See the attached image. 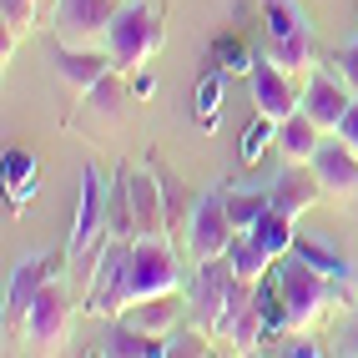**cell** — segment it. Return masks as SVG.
<instances>
[{
	"instance_id": "17",
	"label": "cell",
	"mask_w": 358,
	"mask_h": 358,
	"mask_svg": "<svg viewBox=\"0 0 358 358\" xmlns=\"http://www.w3.org/2000/svg\"><path fill=\"white\" fill-rule=\"evenodd\" d=\"M122 323L141 328V333H152V338H172V328L187 323V293H157V298H141L131 303Z\"/></svg>"
},
{
	"instance_id": "15",
	"label": "cell",
	"mask_w": 358,
	"mask_h": 358,
	"mask_svg": "<svg viewBox=\"0 0 358 358\" xmlns=\"http://www.w3.org/2000/svg\"><path fill=\"white\" fill-rule=\"evenodd\" d=\"M268 197H273L278 212L303 217V212L313 207L318 197H328V192H323V182H318V172H313L308 162H282V172L268 182Z\"/></svg>"
},
{
	"instance_id": "10",
	"label": "cell",
	"mask_w": 358,
	"mask_h": 358,
	"mask_svg": "<svg viewBox=\"0 0 358 358\" xmlns=\"http://www.w3.org/2000/svg\"><path fill=\"white\" fill-rule=\"evenodd\" d=\"M248 81H252V106H257V116H268V122H278V127L303 106V81L288 76V71H282L268 51L252 56Z\"/></svg>"
},
{
	"instance_id": "30",
	"label": "cell",
	"mask_w": 358,
	"mask_h": 358,
	"mask_svg": "<svg viewBox=\"0 0 358 358\" xmlns=\"http://www.w3.org/2000/svg\"><path fill=\"white\" fill-rule=\"evenodd\" d=\"M127 101H131V86L122 81V71H111V76H106L96 91H91V96H86V106H91V111H106V116H116Z\"/></svg>"
},
{
	"instance_id": "13",
	"label": "cell",
	"mask_w": 358,
	"mask_h": 358,
	"mask_svg": "<svg viewBox=\"0 0 358 358\" xmlns=\"http://www.w3.org/2000/svg\"><path fill=\"white\" fill-rule=\"evenodd\" d=\"M122 0H61L56 6V41L61 45H106V26Z\"/></svg>"
},
{
	"instance_id": "36",
	"label": "cell",
	"mask_w": 358,
	"mask_h": 358,
	"mask_svg": "<svg viewBox=\"0 0 358 358\" xmlns=\"http://www.w3.org/2000/svg\"><path fill=\"white\" fill-rule=\"evenodd\" d=\"M36 6H41V10H56V6H61V0H36Z\"/></svg>"
},
{
	"instance_id": "26",
	"label": "cell",
	"mask_w": 358,
	"mask_h": 358,
	"mask_svg": "<svg viewBox=\"0 0 358 358\" xmlns=\"http://www.w3.org/2000/svg\"><path fill=\"white\" fill-rule=\"evenodd\" d=\"M273 207V197H268V187H227V212H232V222H237V232H248L262 212Z\"/></svg>"
},
{
	"instance_id": "21",
	"label": "cell",
	"mask_w": 358,
	"mask_h": 358,
	"mask_svg": "<svg viewBox=\"0 0 358 358\" xmlns=\"http://www.w3.org/2000/svg\"><path fill=\"white\" fill-rule=\"evenodd\" d=\"M0 177H6L10 217H15V212L36 197V157H31V152H20V147H10V152H6V162H0Z\"/></svg>"
},
{
	"instance_id": "25",
	"label": "cell",
	"mask_w": 358,
	"mask_h": 358,
	"mask_svg": "<svg viewBox=\"0 0 358 358\" xmlns=\"http://www.w3.org/2000/svg\"><path fill=\"white\" fill-rule=\"evenodd\" d=\"M227 257H232V268H237V278H243V282H262V278H268V268L278 262L252 232H237L232 248H227Z\"/></svg>"
},
{
	"instance_id": "33",
	"label": "cell",
	"mask_w": 358,
	"mask_h": 358,
	"mask_svg": "<svg viewBox=\"0 0 358 358\" xmlns=\"http://www.w3.org/2000/svg\"><path fill=\"white\" fill-rule=\"evenodd\" d=\"M131 96L136 101H152L157 96V76H152V71H131Z\"/></svg>"
},
{
	"instance_id": "31",
	"label": "cell",
	"mask_w": 358,
	"mask_h": 358,
	"mask_svg": "<svg viewBox=\"0 0 358 358\" xmlns=\"http://www.w3.org/2000/svg\"><path fill=\"white\" fill-rule=\"evenodd\" d=\"M333 76H338L348 91H353V96H358V36L343 45V51L338 56H333Z\"/></svg>"
},
{
	"instance_id": "19",
	"label": "cell",
	"mask_w": 358,
	"mask_h": 358,
	"mask_svg": "<svg viewBox=\"0 0 358 358\" xmlns=\"http://www.w3.org/2000/svg\"><path fill=\"white\" fill-rule=\"evenodd\" d=\"M323 136H328V131H323L313 116L298 106L288 122L278 127V157H282V162H313V157H318V147H323Z\"/></svg>"
},
{
	"instance_id": "27",
	"label": "cell",
	"mask_w": 358,
	"mask_h": 358,
	"mask_svg": "<svg viewBox=\"0 0 358 358\" xmlns=\"http://www.w3.org/2000/svg\"><path fill=\"white\" fill-rule=\"evenodd\" d=\"M268 147H278V122H268V116H257V122H252V127L243 131V141H237V162H243V166H257Z\"/></svg>"
},
{
	"instance_id": "35",
	"label": "cell",
	"mask_w": 358,
	"mask_h": 358,
	"mask_svg": "<svg viewBox=\"0 0 358 358\" xmlns=\"http://www.w3.org/2000/svg\"><path fill=\"white\" fill-rule=\"evenodd\" d=\"M338 353H348V358H358V318L338 333Z\"/></svg>"
},
{
	"instance_id": "23",
	"label": "cell",
	"mask_w": 358,
	"mask_h": 358,
	"mask_svg": "<svg viewBox=\"0 0 358 358\" xmlns=\"http://www.w3.org/2000/svg\"><path fill=\"white\" fill-rule=\"evenodd\" d=\"M36 15H41L36 0H0V51H6V61H10L15 45L31 36Z\"/></svg>"
},
{
	"instance_id": "5",
	"label": "cell",
	"mask_w": 358,
	"mask_h": 358,
	"mask_svg": "<svg viewBox=\"0 0 358 358\" xmlns=\"http://www.w3.org/2000/svg\"><path fill=\"white\" fill-rule=\"evenodd\" d=\"M262 6V20H268V51L288 76L308 81L318 71V45H313V26H308V15L298 10V0H257Z\"/></svg>"
},
{
	"instance_id": "8",
	"label": "cell",
	"mask_w": 358,
	"mask_h": 358,
	"mask_svg": "<svg viewBox=\"0 0 358 358\" xmlns=\"http://www.w3.org/2000/svg\"><path fill=\"white\" fill-rule=\"evenodd\" d=\"M61 268H71L66 252H31L20 257L10 268V282H6V343L20 338V323H26V308L36 303V293L45 288V282H56Z\"/></svg>"
},
{
	"instance_id": "6",
	"label": "cell",
	"mask_w": 358,
	"mask_h": 358,
	"mask_svg": "<svg viewBox=\"0 0 358 358\" xmlns=\"http://www.w3.org/2000/svg\"><path fill=\"white\" fill-rule=\"evenodd\" d=\"M162 20L152 6H141V0H122L106 26V56L111 66L122 71V76H131V71H147L152 56L162 51Z\"/></svg>"
},
{
	"instance_id": "14",
	"label": "cell",
	"mask_w": 358,
	"mask_h": 358,
	"mask_svg": "<svg viewBox=\"0 0 358 358\" xmlns=\"http://www.w3.org/2000/svg\"><path fill=\"white\" fill-rule=\"evenodd\" d=\"M308 166L318 172V182H323V192H328V197H338V202H353V197H358V152L348 147L338 131H328V136H323L318 157L308 162Z\"/></svg>"
},
{
	"instance_id": "4",
	"label": "cell",
	"mask_w": 358,
	"mask_h": 358,
	"mask_svg": "<svg viewBox=\"0 0 358 358\" xmlns=\"http://www.w3.org/2000/svg\"><path fill=\"white\" fill-rule=\"evenodd\" d=\"M111 248V197H106V182L96 166L81 172V197H76V222H71V243H66V257L81 278L96 273L101 252Z\"/></svg>"
},
{
	"instance_id": "24",
	"label": "cell",
	"mask_w": 358,
	"mask_h": 358,
	"mask_svg": "<svg viewBox=\"0 0 358 358\" xmlns=\"http://www.w3.org/2000/svg\"><path fill=\"white\" fill-rule=\"evenodd\" d=\"M262 248H268L273 257H282V252H293V243H298V217H288V212H278V207H268L262 217L248 227Z\"/></svg>"
},
{
	"instance_id": "28",
	"label": "cell",
	"mask_w": 358,
	"mask_h": 358,
	"mask_svg": "<svg viewBox=\"0 0 358 358\" xmlns=\"http://www.w3.org/2000/svg\"><path fill=\"white\" fill-rule=\"evenodd\" d=\"M212 343H217V338L202 333L192 318H187V323L172 328V338H166V358H197V353H212Z\"/></svg>"
},
{
	"instance_id": "29",
	"label": "cell",
	"mask_w": 358,
	"mask_h": 358,
	"mask_svg": "<svg viewBox=\"0 0 358 358\" xmlns=\"http://www.w3.org/2000/svg\"><path fill=\"white\" fill-rule=\"evenodd\" d=\"M217 106H222V71H207L197 81V127L217 131Z\"/></svg>"
},
{
	"instance_id": "34",
	"label": "cell",
	"mask_w": 358,
	"mask_h": 358,
	"mask_svg": "<svg viewBox=\"0 0 358 358\" xmlns=\"http://www.w3.org/2000/svg\"><path fill=\"white\" fill-rule=\"evenodd\" d=\"M338 136H343V141H348V147L358 152V101L348 106V116H343V122H338Z\"/></svg>"
},
{
	"instance_id": "7",
	"label": "cell",
	"mask_w": 358,
	"mask_h": 358,
	"mask_svg": "<svg viewBox=\"0 0 358 358\" xmlns=\"http://www.w3.org/2000/svg\"><path fill=\"white\" fill-rule=\"evenodd\" d=\"M187 252H192V262H207V257H222L232 248L237 237V222L227 212V187H212V192H202L192 202V212H187Z\"/></svg>"
},
{
	"instance_id": "22",
	"label": "cell",
	"mask_w": 358,
	"mask_h": 358,
	"mask_svg": "<svg viewBox=\"0 0 358 358\" xmlns=\"http://www.w3.org/2000/svg\"><path fill=\"white\" fill-rule=\"evenodd\" d=\"M293 252L308 262V268H318L323 278H333V282H348L353 278V268H348V257L333 248V243H323V237H308V232H298V243H293Z\"/></svg>"
},
{
	"instance_id": "12",
	"label": "cell",
	"mask_w": 358,
	"mask_h": 358,
	"mask_svg": "<svg viewBox=\"0 0 358 358\" xmlns=\"http://www.w3.org/2000/svg\"><path fill=\"white\" fill-rule=\"evenodd\" d=\"M122 192H127V207H131V222H136V237H166V182L147 166H122Z\"/></svg>"
},
{
	"instance_id": "32",
	"label": "cell",
	"mask_w": 358,
	"mask_h": 358,
	"mask_svg": "<svg viewBox=\"0 0 358 358\" xmlns=\"http://www.w3.org/2000/svg\"><path fill=\"white\" fill-rule=\"evenodd\" d=\"M273 353H282V358H318L323 348L308 338V333H278V348Z\"/></svg>"
},
{
	"instance_id": "16",
	"label": "cell",
	"mask_w": 358,
	"mask_h": 358,
	"mask_svg": "<svg viewBox=\"0 0 358 358\" xmlns=\"http://www.w3.org/2000/svg\"><path fill=\"white\" fill-rule=\"evenodd\" d=\"M353 101H358V96H353L338 76H328V71H313V76L303 81V111L313 116L323 131H338V122L348 116Z\"/></svg>"
},
{
	"instance_id": "18",
	"label": "cell",
	"mask_w": 358,
	"mask_h": 358,
	"mask_svg": "<svg viewBox=\"0 0 358 358\" xmlns=\"http://www.w3.org/2000/svg\"><path fill=\"white\" fill-rule=\"evenodd\" d=\"M273 333V323H268V313H262V303L252 298V303H243L237 313L217 328V343H227L232 353H252V348H262V338Z\"/></svg>"
},
{
	"instance_id": "11",
	"label": "cell",
	"mask_w": 358,
	"mask_h": 358,
	"mask_svg": "<svg viewBox=\"0 0 358 358\" xmlns=\"http://www.w3.org/2000/svg\"><path fill=\"white\" fill-rule=\"evenodd\" d=\"M51 71H56V81L71 91V96L86 101L116 66H111V56H106V45H91V51H86V45H61V41H56V45H51Z\"/></svg>"
},
{
	"instance_id": "20",
	"label": "cell",
	"mask_w": 358,
	"mask_h": 358,
	"mask_svg": "<svg viewBox=\"0 0 358 358\" xmlns=\"http://www.w3.org/2000/svg\"><path fill=\"white\" fill-rule=\"evenodd\" d=\"M101 358H166V338H152L131 323H116L101 343Z\"/></svg>"
},
{
	"instance_id": "9",
	"label": "cell",
	"mask_w": 358,
	"mask_h": 358,
	"mask_svg": "<svg viewBox=\"0 0 358 358\" xmlns=\"http://www.w3.org/2000/svg\"><path fill=\"white\" fill-rule=\"evenodd\" d=\"M71 318H76V308H71L61 278L45 282L36 293V303L26 308V323H20V343L26 348H41V353H56L71 343Z\"/></svg>"
},
{
	"instance_id": "3",
	"label": "cell",
	"mask_w": 358,
	"mask_h": 358,
	"mask_svg": "<svg viewBox=\"0 0 358 358\" xmlns=\"http://www.w3.org/2000/svg\"><path fill=\"white\" fill-rule=\"evenodd\" d=\"M252 298H257V282H243V278H237V268H232V257L222 252V257L197 262L192 282H187V318H192L202 333L217 338V328H222L243 303H252Z\"/></svg>"
},
{
	"instance_id": "1",
	"label": "cell",
	"mask_w": 358,
	"mask_h": 358,
	"mask_svg": "<svg viewBox=\"0 0 358 358\" xmlns=\"http://www.w3.org/2000/svg\"><path fill=\"white\" fill-rule=\"evenodd\" d=\"M157 293H187V273H182L177 248L166 237H131V243H116L111 237L96 273L86 278L81 308L91 318H116L131 303L157 298Z\"/></svg>"
},
{
	"instance_id": "2",
	"label": "cell",
	"mask_w": 358,
	"mask_h": 358,
	"mask_svg": "<svg viewBox=\"0 0 358 358\" xmlns=\"http://www.w3.org/2000/svg\"><path fill=\"white\" fill-rule=\"evenodd\" d=\"M257 303L273 323V338L278 333H308L333 303H348V282H333L318 268H308L298 252H282L268 278L257 282Z\"/></svg>"
}]
</instances>
